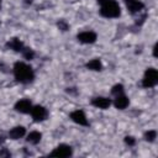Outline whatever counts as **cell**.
I'll return each mask as SVG.
<instances>
[{"instance_id":"d6986e66","label":"cell","mask_w":158,"mask_h":158,"mask_svg":"<svg viewBox=\"0 0 158 158\" xmlns=\"http://www.w3.org/2000/svg\"><path fill=\"white\" fill-rule=\"evenodd\" d=\"M58 27H59V30H62V31H67V30L69 28V25H68L64 20H59V22H58Z\"/></svg>"},{"instance_id":"ffe728a7","label":"cell","mask_w":158,"mask_h":158,"mask_svg":"<svg viewBox=\"0 0 158 158\" xmlns=\"http://www.w3.org/2000/svg\"><path fill=\"white\" fill-rule=\"evenodd\" d=\"M125 143L128 144V146H135L136 139H135L132 136H127V137H125Z\"/></svg>"},{"instance_id":"7c38bea8","label":"cell","mask_w":158,"mask_h":158,"mask_svg":"<svg viewBox=\"0 0 158 158\" xmlns=\"http://www.w3.org/2000/svg\"><path fill=\"white\" fill-rule=\"evenodd\" d=\"M128 104H130V100H128V98H127L125 94H121V95L115 96L114 105H115L116 109H118V110H123V109H126V107L128 106Z\"/></svg>"},{"instance_id":"7a4b0ae2","label":"cell","mask_w":158,"mask_h":158,"mask_svg":"<svg viewBox=\"0 0 158 158\" xmlns=\"http://www.w3.org/2000/svg\"><path fill=\"white\" fill-rule=\"evenodd\" d=\"M100 4V15L106 19H116L121 14V9L116 0H98Z\"/></svg>"},{"instance_id":"52a82bcc","label":"cell","mask_w":158,"mask_h":158,"mask_svg":"<svg viewBox=\"0 0 158 158\" xmlns=\"http://www.w3.org/2000/svg\"><path fill=\"white\" fill-rule=\"evenodd\" d=\"M77 38L79 42H81L84 44H90L96 41V33L94 31H83V32L78 33Z\"/></svg>"},{"instance_id":"277c9868","label":"cell","mask_w":158,"mask_h":158,"mask_svg":"<svg viewBox=\"0 0 158 158\" xmlns=\"http://www.w3.org/2000/svg\"><path fill=\"white\" fill-rule=\"evenodd\" d=\"M32 118L35 122H41V121H44L48 116V111L44 106L42 105H36V106H32L31 111H30Z\"/></svg>"},{"instance_id":"7402d4cb","label":"cell","mask_w":158,"mask_h":158,"mask_svg":"<svg viewBox=\"0 0 158 158\" xmlns=\"http://www.w3.org/2000/svg\"><path fill=\"white\" fill-rule=\"evenodd\" d=\"M2 156H7V157H9V156H11V154H10L9 152H2V153H0V157H2Z\"/></svg>"},{"instance_id":"603a6c76","label":"cell","mask_w":158,"mask_h":158,"mask_svg":"<svg viewBox=\"0 0 158 158\" xmlns=\"http://www.w3.org/2000/svg\"><path fill=\"white\" fill-rule=\"evenodd\" d=\"M0 7H1V0H0Z\"/></svg>"},{"instance_id":"5b68a950","label":"cell","mask_w":158,"mask_h":158,"mask_svg":"<svg viewBox=\"0 0 158 158\" xmlns=\"http://www.w3.org/2000/svg\"><path fill=\"white\" fill-rule=\"evenodd\" d=\"M73 154V149L68 144H59L57 146L51 153V157H59V158H65V157H70Z\"/></svg>"},{"instance_id":"4fadbf2b","label":"cell","mask_w":158,"mask_h":158,"mask_svg":"<svg viewBox=\"0 0 158 158\" xmlns=\"http://www.w3.org/2000/svg\"><path fill=\"white\" fill-rule=\"evenodd\" d=\"M26 135V128L23 126H15L10 130L9 132V137L11 139H19V138H22L23 136Z\"/></svg>"},{"instance_id":"2e32d148","label":"cell","mask_w":158,"mask_h":158,"mask_svg":"<svg viewBox=\"0 0 158 158\" xmlns=\"http://www.w3.org/2000/svg\"><path fill=\"white\" fill-rule=\"evenodd\" d=\"M111 94H112L114 96H117V95L123 94V85H122V84H116V85H114L112 89H111Z\"/></svg>"},{"instance_id":"8992f818","label":"cell","mask_w":158,"mask_h":158,"mask_svg":"<svg viewBox=\"0 0 158 158\" xmlns=\"http://www.w3.org/2000/svg\"><path fill=\"white\" fill-rule=\"evenodd\" d=\"M70 118L73 122L80 125V126H89V121L83 110H75V111L70 112Z\"/></svg>"},{"instance_id":"30bf717a","label":"cell","mask_w":158,"mask_h":158,"mask_svg":"<svg viewBox=\"0 0 158 158\" xmlns=\"http://www.w3.org/2000/svg\"><path fill=\"white\" fill-rule=\"evenodd\" d=\"M91 105L98 107V109L105 110L111 105V100L109 98H105V96H98V98H94L91 100Z\"/></svg>"},{"instance_id":"e0dca14e","label":"cell","mask_w":158,"mask_h":158,"mask_svg":"<svg viewBox=\"0 0 158 158\" xmlns=\"http://www.w3.org/2000/svg\"><path fill=\"white\" fill-rule=\"evenodd\" d=\"M144 138H146V141H148V142H153V141L157 138V132H156L154 130H149V131H147V132L144 133Z\"/></svg>"},{"instance_id":"ba28073f","label":"cell","mask_w":158,"mask_h":158,"mask_svg":"<svg viewBox=\"0 0 158 158\" xmlns=\"http://www.w3.org/2000/svg\"><path fill=\"white\" fill-rule=\"evenodd\" d=\"M125 5L131 14H139L144 9V4L139 0H125Z\"/></svg>"},{"instance_id":"3957f363","label":"cell","mask_w":158,"mask_h":158,"mask_svg":"<svg viewBox=\"0 0 158 158\" xmlns=\"http://www.w3.org/2000/svg\"><path fill=\"white\" fill-rule=\"evenodd\" d=\"M158 83V72L154 68H147L144 72L143 79H142V86L143 88H153Z\"/></svg>"},{"instance_id":"5bb4252c","label":"cell","mask_w":158,"mask_h":158,"mask_svg":"<svg viewBox=\"0 0 158 158\" xmlns=\"http://www.w3.org/2000/svg\"><path fill=\"white\" fill-rule=\"evenodd\" d=\"M41 138H42L41 132H38V131H32V132L28 133V136H27L26 139H27V142L31 143V144H37V143H40Z\"/></svg>"},{"instance_id":"9c48e42d","label":"cell","mask_w":158,"mask_h":158,"mask_svg":"<svg viewBox=\"0 0 158 158\" xmlns=\"http://www.w3.org/2000/svg\"><path fill=\"white\" fill-rule=\"evenodd\" d=\"M32 109V104L28 99H21L15 104V110L21 114H30Z\"/></svg>"},{"instance_id":"8fae6325","label":"cell","mask_w":158,"mask_h":158,"mask_svg":"<svg viewBox=\"0 0 158 158\" xmlns=\"http://www.w3.org/2000/svg\"><path fill=\"white\" fill-rule=\"evenodd\" d=\"M6 47L10 48V49H12V51H15V52H20V53H22V51L26 48L25 44H23V42L20 41L19 38H16V37L9 40L7 43H6Z\"/></svg>"},{"instance_id":"44dd1931","label":"cell","mask_w":158,"mask_h":158,"mask_svg":"<svg viewBox=\"0 0 158 158\" xmlns=\"http://www.w3.org/2000/svg\"><path fill=\"white\" fill-rule=\"evenodd\" d=\"M157 47H158V44L156 43L154 47H153V56H154V57H157Z\"/></svg>"},{"instance_id":"6da1fadb","label":"cell","mask_w":158,"mask_h":158,"mask_svg":"<svg viewBox=\"0 0 158 158\" xmlns=\"http://www.w3.org/2000/svg\"><path fill=\"white\" fill-rule=\"evenodd\" d=\"M14 77L19 83L28 84L35 79V72L28 64L23 62H16L14 64Z\"/></svg>"},{"instance_id":"ac0fdd59","label":"cell","mask_w":158,"mask_h":158,"mask_svg":"<svg viewBox=\"0 0 158 158\" xmlns=\"http://www.w3.org/2000/svg\"><path fill=\"white\" fill-rule=\"evenodd\" d=\"M22 56L26 58V59H32L33 57H35V52L31 49V48H25L23 51H22Z\"/></svg>"},{"instance_id":"9a60e30c","label":"cell","mask_w":158,"mask_h":158,"mask_svg":"<svg viewBox=\"0 0 158 158\" xmlns=\"http://www.w3.org/2000/svg\"><path fill=\"white\" fill-rule=\"evenodd\" d=\"M86 68L90 69V70H95V72H99L102 69V63L100 62V59L95 58V59H91L90 62L86 63Z\"/></svg>"}]
</instances>
